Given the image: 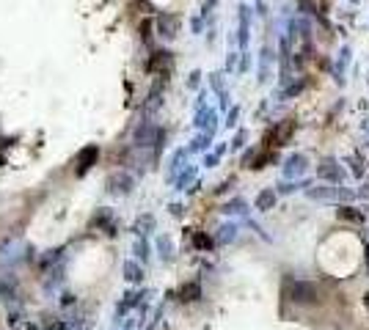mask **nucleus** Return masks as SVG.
I'll use <instances>...</instances> for the list:
<instances>
[{
	"instance_id": "nucleus-1",
	"label": "nucleus",
	"mask_w": 369,
	"mask_h": 330,
	"mask_svg": "<svg viewBox=\"0 0 369 330\" xmlns=\"http://www.w3.org/2000/svg\"><path fill=\"white\" fill-rule=\"evenodd\" d=\"M367 305H369V297H367Z\"/></svg>"
}]
</instances>
